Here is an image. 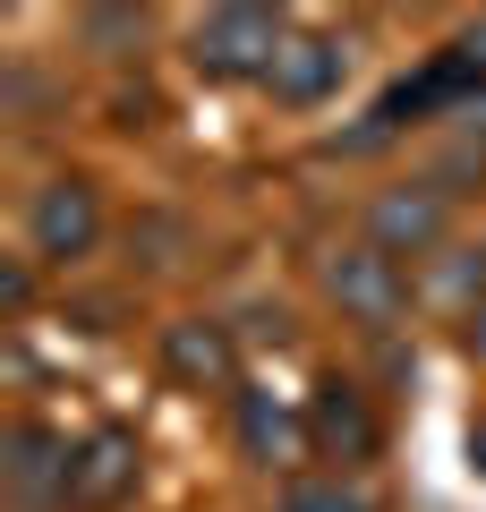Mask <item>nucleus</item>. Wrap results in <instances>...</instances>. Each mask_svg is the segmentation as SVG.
<instances>
[{
    "label": "nucleus",
    "instance_id": "f257e3e1",
    "mask_svg": "<svg viewBox=\"0 0 486 512\" xmlns=\"http://www.w3.org/2000/svg\"><path fill=\"white\" fill-rule=\"evenodd\" d=\"M290 43V18L282 9H265V0H231V9H214V18H197V35H188V69L214 77V86H265L273 60H282Z\"/></svg>",
    "mask_w": 486,
    "mask_h": 512
},
{
    "label": "nucleus",
    "instance_id": "f03ea898",
    "mask_svg": "<svg viewBox=\"0 0 486 512\" xmlns=\"http://www.w3.org/2000/svg\"><path fill=\"white\" fill-rule=\"evenodd\" d=\"M324 291H333V308H342L350 325L384 333V325H401V308H410V265L384 256L376 239H350V248L324 256Z\"/></svg>",
    "mask_w": 486,
    "mask_h": 512
},
{
    "label": "nucleus",
    "instance_id": "7ed1b4c3",
    "mask_svg": "<svg viewBox=\"0 0 486 512\" xmlns=\"http://www.w3.org/2000/svg\"><path fill=\"white\" fill-rule=\"evenodd\" d=\"M26 239H35L43 265H77V256L103 248V197H94V180H43L35 205H26Z\"/></svg>",
    "mask_w": 486,
    "mask_h": 512
},
{
    "label": "nucleus",
    "instance_id": "20e7f679",
    "mask_svg": "<svg viewBox=\"0 0 486 512\" xmlns=\"http://www.w3.org/2000/svg\"><path fill=\"white\" fill-rule=\"evenodd\" d=\"M376 444H384V419L350 376H324L307 393V453L316 461H342L350 470V461H376Z\"/></svg>",
    "mask_w": 486,
    "mask_h": 512
},
{
    "label": "nucleus",
    "instance_id": "39448f33",
    "mask_svg": "<svg viewBox=\"0 0 486 512\" xmlns=\"http://www.w3.org/2000/svg\"><path fill=\"white\" fill-rule=\"evenodd\" d=\"M342 77H350V43L342 35H324V26H290L282 60H273V77H265V94L282 111H316V103L342 94Z\"/></svg>",
    "mask_w": 486,
    "mask_h": 512
},
{
    "label": "nucleus",
    "instance_id": "423d86ee",
    "mask_svg": "<svg viewBox=\"0 0 486 512\" xmlns=\"http://www.w3.org/2000/svg\"><path fill=\"white\" fill-rule=\"evenodd\" d=\"M0 461H9V495H18L26 512H52V504H69L77 444L60 436V427H43V419H18L9 436H0Z\"/></svg>",
    "mask_w": 486,
    "mask_h": 512
},
{
    "label": "nucleus",
    "instance_id": "0eeeda50",
    "mask_svg": "<svg viewBox=\"0 0 486 512\" xmlns=\"http://www.w3.org/2000/svg\"><path fill=\"white\" fill-rule=\"evenodd\" d=\"M444 231H452V188H435V180L384 188V197L367 205V239H376L384 256H435Z\"/></svg>",
    "mask_w": 486,
    "mask_h": 512
},
{
    "label": "nucleus",
    "instance_id": "6e6552de",
    "mask_svg": "<svg viewBox=\"0 0 486 512\" xmlns=\"http://www.w3.org/2000/svg\"><path fill=\"white\" fill-rule=\"evenodd\" d=\"M145 478V444L128 427H94L77 436V470H69V512H120Z\"/></svg>",
    "mask_w": 486,
    "mask_h": 512
},
{
    "label": "nucleus",
    "instance_id": "1a4fd4ad",
    "mask_svg": "<svg viewBox=\"0 0 486 512\" xmlns=\"http://www.w3.org/2000/svg\"><path fill=\"white\" fill-rule=\"evenodd\" d=\"M162 367H171V384H188V393H239V342L214 316L162 325Z\"/></svg>",
    "mask_w": 486,
    "mask_h": 512
},
{
    "label": "nucleus",
    "instance_id": "9d476101",
    "mask_svg": "<svg viewBox=\"0 0 486 512\" xmlns=\"http://www.w3.org/2000/svg\"><path fill=\"white\" fill-rule=\"evenodd\" d=\"M239 444H248V461H265V470H290V461L307 453V410H282L273 393H239Z\"/></svg>",
    "mask_w": 486,
    "mask_h": 512
},
{
    "label": "nucleus",
    "instance_id": "9b49d317",
    "mask_svg": "<svg viewBox=\"0 0 486 512\" xmlns=\"http://www.w3.org/2000/svg\"><path fill=\"white\" fill-rule=\"evenodd\" d=\"M282 512H384V504L350 470H316V478H290L282 487Z\"/></svg>",
    "mask_w": 486,
    "mask_h": 512
},
{
    "label": "nucleus",
    "instance_id": "f8f14e48",
    "mask_svg": "<svg viewBox=\"0 0 486 512\" xmlns=\"http://www.w3.org/2000/svg\"><path fill=\"white\" fill-rule=\"evenodd\" d=\"M452 60H461V69H469V86L486 94V18H478V26H461V35H452Z\"/></svg>",
    "mask_w": 486,
    "mask_h": 512
},
{
    "label": "nucleus",
    "instance_id": "ddd939ff",
    "mask_svg": "<svg viewBox=\"0 0 486 512\" xmlns=\"http://www.w3.org/2000/svg\"><path fill=\"white\" fill-rule=\"evenodd\" d=\"M26 299H35V274H26V265H0V308L18 316Z\"/></svg>",
    "mask_w": 486,
    "mask_h": 512
},
{
    "label": "nucleus",
    "instance_id": "4468645a",
    "mask_svg": "<svg viewBox=\"0 0 486 512\" xmlns=\"http://www.w3.org/2000/svg\"><path fill=\"white\" fill-rule=\"evenodd\" d=\"M461 350H469V359H486V308H469V325H461Z\"/></svg>",
    "mask_w": 486,
    "mask_h": 512
},
{
    "label": "nucleus",
    "instance_id": "2eb2a0df",
    "mask_svg": "<svg viewBox=\"0 0 486 512\" xmlns=\"http://www.w3.org/2000/svg\"><path fill=\"white\" fill-rule=\"evenodd\" d=\"M469 461H478V470H486V419L469 427Z\"/></svg>",
    "mask_w": 486,
    "mask_h": 512
}]
</instances>
